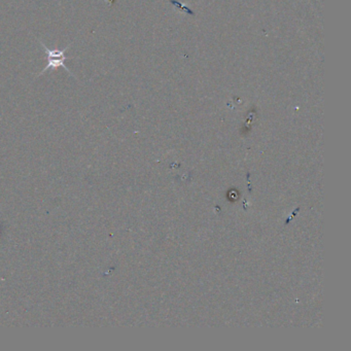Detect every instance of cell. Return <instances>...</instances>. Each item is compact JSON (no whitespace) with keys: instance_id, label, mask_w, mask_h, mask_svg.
<instances>
[{"instance_id":"cell-1","label":"cell","mask_w":351,"mask_h":351,"mask_svg":"<svg viewBox=\"0 0 351 351\" xmlns=\"http://www.w3.org/2000/svg\"><path fill=\"white\" fill-rule=\"evenodd\" d=\"M40 45H41V47L45 48L46 53L48 54V65H47V67L45 69H43V71L39 73V75L45 73L49 69L56 70L59 67H63L65 70H67L72 75L71 71L67 68V66L64 63L65 60L67 59L66 56H65V53L69 49L70 46L66 47L64 50H59V49H49L45 44H43V41H40Z\"/></svg>"}]
</instances>
